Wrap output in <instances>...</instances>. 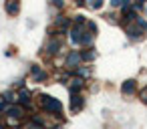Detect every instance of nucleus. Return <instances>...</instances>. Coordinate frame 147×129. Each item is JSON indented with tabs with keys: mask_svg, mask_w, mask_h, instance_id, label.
I'll return each mask as SVG.
<instances>
[{
	"mask_svg": "<svg viewBox=\"0 0 147 129\" xmlns=\"http://www.w3.org/2000/svg\"><path fill=\"white\" fill-rule=\"evenodd\" d=\"M40 105L47 109V113H53L57 117L63 115V103L55 97H49V95H40Z\"/></svg>",
	"mask_w": 147,
	"mask_h": 129,
	"instance_id": "1",
	"label": "nucleus"
},
{
	"mask_svg": "<svg viewBox=\"0 0 147 129\" xmlns=\"http://www.w3.org/2000/svg\"><path fill=\"white\" fill-rule=\"evenodd\" d=\"M125 30H127L129 38L139 41V38H143V36L147 34V22H145L143 18H137V22H133V24L125 26Z\"/></svg>",
	"mask_w": 147,
	"mask_h": 129,
	"instance_id": "2",
	"label": "nucleus"
},
{
	"mask_svg": "<svg viewBox=\"0 0 147 129\" xmlns=\"http://www.w3.org/2000/svg\"><path fill=\"white\" fill-rule=\"evenodd\" d=\"M81 61H83L81 51H71L69 57H67V61H65V67H67V69H77Z\"/></svg>",
	"mask_w": 147,
	"mask_h": 129,
	"instance_id": "3",
	"label": "nucleus"
},
{
	"mask_svg": "<svg viewBox=\"0 0 147 129\" xmlns=\"http://www.w3.org/2000/svg\"><path fill=\"white\" fill-rule=\"evenodd\" d=\"M83 107H85L83 95H79V91H73V93H71V111L77 113V111H81Z\"/></svg>",
	"mask_w": 147,
	"mask_h": 129,
	"instance_id": "4",
	"label": "nucleus"
},
{
	"mask_svg": "<svg viewBox=\"0 0 147 129\" xmlns=\"http://www.w3.org/2000/svg\"><path fill=\"white\" fill-rule=\"evenodd\" d=\"M6 113H8V117H12V119H18V121H20V119L26 115V107H22V105H18V103H16L14 107H8V111H6Z\"/></svg>",
	"mask_w": 147,
	"mask_h": 129,
	"instance_id": "5",
	"label": "nucleus"
},
{
	"mask_svg": "<svg viewBox=\"0 0 147 129\" xmlns=\"http://www.w3.org/2000/svg\"><path fill=\"white\" fill-rule=\"evenodd\" d=\"M61 47H63V43H61V38H57V36H53L49 43H47V53L49 55H57L59 51H61Z\"/></svg>",
	"mask_w": 147,
	"mask_h": 129,
	"instance_id": "6",
	"label": "nucleus"
},
{
	"mask_svg": "<svg viewBox=\"0 0 147 129\" xmlns=\"http://www.w3.org/2000/svg\"><path fill=\"white\" fill-rule=\"evenodd\" d=\"M135 89H137V81H135V79H127V81L121 85V93H123V95H133Z\"/></svg>",
	"mask_w": 147,
	"mask_h": 129,
	"instance_id": "7",
	"label": "nucleus"
},
{
	"mask_svg": "<svg viewBox=\"0 0 147 129\" xmlns=\"http://www.w3.org/2000/svg\"><path fill=\"white\" fill-rule=\"evenodd\" d=\"M30 103H32V99H30V91H28V89H20V93H18V105H22V107H30Z\"/></svg>",
	"mask_w": 147,
	"mask_h": 129,
	"instance_id": "8",
	"label": "nucleus"
},
{
	"mask_svg": "<svg viewBox=\"0 0 147 129\" xmlns=\"http://www.w3.org/2000/svg\"><path fill=\"white\" fill-rule=\"evenodd\" d=\"M4 8H6V14H8V16H16V14L20 12V2H14V0H8V2L4 4Z\"/></svg>",
	"mask_w": 147,
	"mask_h": 129,
	"instance_id": "9",
	"label": "nucleus"
},
{
	"mask_svg": "<svg viewBox=\"0 0 147 129\" xmlns=\"http://www.w3.org/2000/svg\"><path fill=\"white\" fill-rule=\"evenodd\" d=\"M69 26H71V20H69V18H65V16H59V18H57V22H55V26L51 28V32H53L55 28L65 30V28H69Z\"/></svg>",
	"mask_w": 147,
	"mask_h": 129,
	"instance_id": "10",
	"label": "nucleus"
},
{
	"mask_svg": "<svg viewBox=\"0 0 147 129\" xmlns=\"http://www.w3.org/2000/svg\"><path fill=\"white\" fill-rule=\"evenodd\" d=\"M85 85V81L81 79V77H75V79H71V83H69V91L73 93V91H77V89H81Z\"/></svg>",
	"mask_w": 147,
	"mask_h": 129,
	"instance_id": "11",
	"label": "nucleus"
},
{
	"mask_svg": "<svg viewBox=\"0 0 147 129\" xmlns=\"http://www.w3.org/2000/svg\"><path fill=\"white\" fill-rule=\"evenodd\" d=\"M32 77H34V81H45L47 79V73H42L38 65H32Z\"/></svg>",
	"mask_w": 147,
	"mask_h": 129,
	"instance_id": "12",
	"label": "nucleus"
},
{
	"mask_svg": "<svg viewBox=\"0 0 147 129\" xmlns=\"http://www.w3.org/2000/svg\"><path fill=\"white\" fill-rule=\"evenodd\" d=\"M81 57H83V61H93L97 57V53H95V49H87V51H81Z\"/></svg>",
	"mask_w": 147,
	"mask_h": 129,
	"instance_id": "13",
	"label": "nucleus"
},
{
	"mask_svg": "<svg viewBox=\"0 0 147 129\" xmlns=\"http://www.w3.org/2000/svg\"><path fill=\"white\" fill-rule=\"evenodd\" d=\"M87 6H89V8H93V10H99V8L103 6V2H101V0H89Z\"/></svg>",
	"mask_w": 147,
	"mask_h": 129,
	"instance_id": "14",
	"label": "nucleus"
},
{
	"mask_svg": "<svg viewBox=\"0 0 147 129\" xmlns=\"http://www.w3.org/2000/svg\"><path fill=\"white\" fill-rule=\"evenodd\" d=\"M139 99H141V103H145V105H147V85L141 89V93H139Z\"/></svg>",
	"mask_w": 147,
	"mask_h": 129,
	"instance_id": "15",
	"label": "nucleus"
},
{
	"mask_svg": "<svg viewBox=\"0 0 147 129\" xmlns=\"http://www.w3.org/2000/svg\"><path fill=\"white\" fill-rule=\"evenodd\" d=\"M0 111H8V107H6V101H4V99H0Z\"/></svg>",
	"mask_w": 147,
	"mask_h": 129,
	"instance_id": "16",
	"label": "nucleus"
},
{
	"mask_svg": "<svg viewBox=\"0 0 147 129\" xmlns=\"http://www.w3.org/2000/svg\"><path fill=\"white\" fill-rule=\"evenodd\" d=\"M0 129H4V125H2V123H0Z\"/></svg>",
	"mask_w": 147,
	"mask_h": 129,
	"instance_id": "17",
	"label": "nucleus"
}]
</instances>
